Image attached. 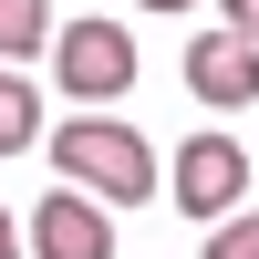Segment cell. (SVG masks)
I'll list each match as a JSON object with an SVG mask.
<instances>
[{
    "label": "cell",
    "mask_w": 259,
    "mask_h": 259,
    "mask_svg": "<svg viewBox=\"0 0 259 259\" xmlns=\"http://www.w3.org/2000/svg\"><path fill=\"white\" fill-rule=\"evenodd\" d=\"M0 259H21V218H11V207H0Z\"/></svg>",
    "instance_id": "obj_10"
},
{
    "label": "cell",
    "mask_w": 259,
    "mask_h": 259,
    "mask_svg": "<svg viewBox=\"0 0 259 259\" xmlns=\"http://www.w3.org/2000/svg\"><path fill=\"white\" fill-rule=\"evenodd\" d=\"M41 31H52V11H41V0H0V62H31Z\"/></svg>",
    "instance_id": "obj_7"
},
{
    "label": "cell",
    "mask_w": 259,
    "mask_h": 259,
    "mask_svg": "<svg viewBox=\"0 0 259 259\" xmlns=\"http://www.w3.org/2000/svg\"><path fill=\"white\" fill-rule=\"evenodd\" d=\"M249 156H259V145H249Z\"/></svg>",
    "instance_id": "obj_12"
},
{
    "label": "cell",
    "mask_w": 259,
    "mask_h": 259,
    "mask_svg": "<svg viewBox=\"0 0 259 259\" xmlns=\"http://www.w3.org/2000/svg\"><path fill=\"white\" fill-rule=\"evenodd\" d=\"M207 259H259V218H249V207L207 228Z\"/></svg>",
    "instance_id": "obj_8"
},
{
    "label": "cell",
    "mask_w": 259,
    "mask_h": 259,
    "mask_svg": "<svg viewBox=\"0 0 259 259\" xmlns=\"http://www.w3.org/2000/svg\"><path fill=\"white\" fill-rule=\"evenodd\" d=\"M21 239L41 259H114V218H104V197H83V187H52Z\"/></svg>",
    "instance_id": "obj_4"
},
{
    "label": "cell",
    "mask_w": 259,
    "mask_h": 259,
    "mask_svg": "<svg viewBox=\"0 0 259 259\" xmlns=\"http://www.w3.org/2000/svg\"><path fill=\"white\" fill-rule=\"evenodd\" d=\"M187 94H197V104H259V41L228 31V21L197 31V41H187Z\"/></svg>",
    "instance_id": "obj_5"
},
{
    "label": "cell",
    "mask_w": 259,
    "mask_h": 259,
    "mask_svg": "<svg viewBox=\"0 0 259 259\" xmlns=\"http://www.w3.org/2000/svg\"><path fill=\"white\" fill-rule=\"evenodd\" d=\"M218 21H228V31H249V41H259V0H218Z\"/></svg>",
    "instance_id": "obj_9"
},
{
    "label": "cell",
    "mask_w": 259,
    "mask_h": 259,
    "mask_svg": "<svg viewBox=\"0 0 259 259\" xmlns=\"http://www.w3.org/2000/svg\"><path fill=\"white\" fill-rule=\"evenodd\" d=\"M52 83H62V104H124L135 94V31L124 21H62L52 31Z\"/></svg>",
    "instance_id": "obj_2"
},
{
    "label": "cell",
    "mask_w": 259,
    "mask_h": 259,
    "mask_svg": "<svg viewBox=\"0 0 259 259\" xmlns=\"http://www.w3.org/2000/svg\"><path fill=\"white\" fill-rule=\"evenodd\" d=\"M145 11H197V0H145Z\"/></svg>",
    "instance_id": "obj_11"
},
{
    "label": "cell",
    "mask_w": 259,
    "mask_h": 259,
    "mask_svg": "<svg viewBox=\"0 0 259 259\" xmlns=\"http://www.w3.org/2000/svg\"><path fill=\"white\" fill-rule=\"evenodd\" d=\"M52 166H62V187H83V197H104V207H145L156 197V145H145L135 124H114V114L52 124Z\"/></svg>",
    "instance_id": "obj_1"
},
{
    "label": "cell",
    "mask_w": 259,
    "mask_h": 259,
    "mask_svg": "<svg viewBox=\"0 0 259 259\" xmlns=\"http://www.w3.org/2000/svg\"><path fill=\"white\" fill-rule=\"evenodd\" d=\"M249 166H259V156H249L239 135H187V145H177V166H166V197H177L197 228H218V218H239Z\"/></svg>",
    "instance_id": "obj_3"
},
{
    "label": "cell",
    "mask_w": 259,
    "mask_h": 259,
    "mask_svg": "<svg viewBox=\"0 0 259 259\" xmlns=\"http://www.w3.org/2000/svg\"><path fill=\"white\" fill-rule=\"evenodd\" d=\"M31 135H41V94H31L21 73H0V156H21Z\"/></svg>",
    "instance_id": "obj_6"
}]
</instances>
